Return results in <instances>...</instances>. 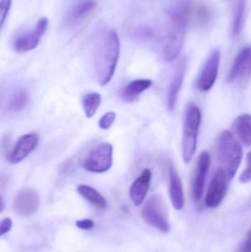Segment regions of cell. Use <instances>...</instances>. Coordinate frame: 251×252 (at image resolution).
Masks as SVG:
<instances>
[{
	"label": "cell",
	"mask_w": 251,
	"mask_h": 252,
	"mask_svg": "<svg viewBox=\"0 0 251 252\" xmlns=\"http://www.w3.org/2000/svg\"><path fill=\"white\" fill-rule=\"evenodd\" d=\"M120 42L116 31L106 32L97 46L96 52V78L101 86L107 85L113 78L119 61Z\"/></svg>",
	"instance_id": "6da1fadb"
},
{
	"label": "cell",
	"mask_w": 251,
	"mask_h": 252,
	"mask_svg": "<svg viewBox=\"0 0 251 252\" xmlns=\"http://www.w3.org/2000/svg\"><path fill=\"white\" fill-rule=\"evenodd\" d=\"M243 156V148L232 133L229 130L223 131L218 138V157L230 180L236 176Z\"/></svg>",
	"instance_id": "7a4b0ae2"
},
{
	"label": "cell",
	"mask_w": 251,
	"mask_h": 252,
	"mask_svg": "<svg viewBox=\"0 0 251 252\" xmlns=\"http://www.w3.org/2000/svg\"><path fill=\"white\" fill-rule=\"evenodd\" d=\"M170 27L164 46V56L168 62L175 60L184 44L188 19L184 13L176 9L170 10Z\"/></svg>",
	"instance_id": "3957f363"
},
{
	"label": "cell",
	"mask_w": 251,
	"mask_h": 252,
	"mask_svg": "<svg viewBox=\"0 0 251 252\" xmlns=\"http://www.w3.org/2000/svg\"><path fill=\"white\" fill-rule=\"evenodd\" d=\"M201 123V112L197 106L187 107L183 133L182 153L184 162L190 163L195 154L197 134Z\"/></svg>",
	"instance_id": "277c9868"
},
{
	"label": "cell",
	"mask_w": 251,
	"mask_h": 252,
	"mask_svg": "<svg viewBox=\"0 0 251 252\" xmlns=\"http://www.w3.org/2000/svg\"><path fill=\"white\" fill-rule=\"evenodd\" d=\"M143 219L153 227L163 233L169 231L166 204L161 195H153L148 198L141 210Z\"/></svg>",
	"instance_id": "5b68a950"
},
{
	"label": "cell",
	"mask_w": 251,
	"mask_h": 252,
	"mask_svg": "<svg viewBox=\"0 0 251 252\" xmlns=\"http://www.w3.org/2000/svg\"><path fill=\"white\" fill-rule=\"evenodd\" d=\"M113 163V146L104 142L94 148L84 161V167L88 172L103 173L112 167Z\"/></svg>",
	"instance_id": "8992f818"
},
{
	"label": "cell",
	"mask_w": 251,
	"mask_h": 252,
	"mask_svg": "<svg viewBox=\"0 0 251 252\" xmlns=\"http://www.w3.org/2000/svg\"><path fill=\"white\" fill-rule=\"evenodd\" d=\"M230 179L222 167L219 169L211 181L205 198V204L208 207L215 208L222 203L226 195Z\"/></svg>",
	"instance_id": "52a82bcc"
},
{
	"label": "cell",
	"mask_w": 251,
	"mask_h": 252,
	"mask_svg": "<svg viewBox=\"0 0 251 252\" xmlns=\"http://www.w3.org/2000/svg\"><path fill=\"white\" fill-rule=\"evenodd\" d=\"M40 205L39 195L32 188H23L15 197L13 209L20 216H29L38 210Z\"/></svg>",
	"instance_id": "ba28073f"
},
{
	"label": "cell",
	"mask_w": 251,
	"mask_h": 252,
	"mask_svg": "<svg viewBox=\"0 0 251 252\" xmlns=\"http://www.w3.org/2000/svg\"><path fill=\"white\" fill-rule=\"evenodd\" d=\"M251 77V47H243L234 59L228 76V82L246 81Z\"/></svg>",
	"instance_id": "9c48e42d"
},
{
	"label": "cell",
	"mask_w": 251,
	"mask_h": 252,
	"mask_svg": "<svg viewBox=\"0 0 251 252\" xmlns=\"http://www.w3.org/2000/svg\"><path fill=\"white\" fill-rule=\"evenodd\" d=\"M221 63V53L215 50L206 61L197 81V87L200 91L207 92L212 89L216 81Z\"/></svg>",
	"instance_id": "30bf717a"
},
{
	"label": "cell",
	"mask_w": 251,
	"mask_h": 252,
	"mask_svg": "<svg viewBox=\"0 0 251 252\" xmlns=\"http://www.w3.org/2000/svg\"><path fill=\"white\" fill-rule=\"evenodd\" d=\"M210 156L207 151H203L199 156L193 182V196L196 201H200L203 196L205 181L210 167Z\"/></svg>",
	"instance_id": "8fae6325"
},
{
	"label": "cell",
	"mask_w": 251,
	"mask_h": 252,
	"mask_svg": "<svg viewBox=\"0 0 251 252\" xmlns=\"http://www.w3.org/2000/svg\"><path fill=\"white\" fill-rule=\"evenodd\" d=\"M38 142L39 136L37 133H29L24 135L16 142L13 151L9 155V161L12 164L20 162L34 151Z\"/></svg>",
	"instance_id": "7c38bea8"
},
{
	"label": "cell",
	"mask_w": 251,
	"mask_h": 252,
	"mask_svg": "<svg viewBox=\"0 0 251 252\" xmlns=\"http://www.w3.org/2000/svg\"><path fill=\"white\" fill-rule=\"evenodd\" d=\"M151 178L152 173L150 169H144L131 185L130 196L134 205H141L144 201L150 188Z\"/></svg>",
	"instance_id": "4fadbf2b"
},
{
	"label": "cell",
	"mask_w": 251,
	"mask_h": 252,
	"mask_svg": "<svg viewBox=\"0 0 251 252\" xmlns=\"http://www.w3.org/2000/svg\"><path fill=\"white\" fill-rule=\"evenodd\" d=\"M169 193L172 206L176 210H181L184 207V194L182 182L178 172L172 164L169 166Z\"/></svg>",
	"instance_id": "5bb4252c"
},
{
	"label": "cell",
	"mask_w": 251,
	"mask_h": 252,
	"mask_svg": "<svg viewBox=\"0 0 251 252\" xmlns=\"http://www.w3.org/2000/svg\"><path fill=\"white\" fill-rule=\"evenodd\" d=\"M94 0H78L71 6L66 16V21L71 25H75L88 17L95 9Z\"/></svg>",
	"instance_id": "9a60e30c"
},
{
	"label": "cell",
	"mask_w": 251,
	"mask_h": 252,
	"mask_svg": "<svg viewBox=\"0 0 251 252\" xmlns=\"http://www.w3.org/2000/svg\"><path fill=\"white\" fill-rule=\"evenodd\" d=\"M186 72L185 62H183L177 66L176 70L172 76L168 88L167 95V104L169 110H172L176 105L178 100V94L182 87L184 75Z\"/></svg>",
	"instance_id": "2e32d148"
},
{
	"label": "cell",
	"mask_w": 251,
	"mask_h": 252,
	"mask_svg": "<svg viewBox=\"0 0 251 252\" xmlns=\"http://www.w3.org/2000/svg\"><path fill=\"white\" fill-rule=\"evenodd\" d=\"M152 83V81L148 79H137L131 81L121 92V98L127 103L134 102L141 93L151 87Z\"/></svg>",
	"instance_id": "e0dca14e"
},
{
	"label": "cell",
	"mask_w": 251,
	"mask_h": 252,
	"mask_svg": "<svg viewBox=\"0 0 251 252\" xmlns=\"http://www.w3.org/2000/svg\"><path fill=\"white\" fill-rule=\"evenodd\" d=\"M43 35L36 30L19 35L13 41V49L17 53H26L36 48Z\"/></svg>",
	"instance_id": "ac0fdd59"
},
{
	"label": "cell",
	"mask_w": 251,
	"mask_h": 252,
	"mask_svg": "<svg viewBox=\"0 0 251 252\" xmlns=\"http://www.w3.org/2000/svg\"><path fill=\"white\" fill-rule=\"evenodd\" d=\"M213 15L210 9L203 3L192 1L189 13V21L192 20L199 26L204 27L212 21Z\"/></svg>",
	"instance_id": "d6986e66"
},
{
	"label": "cell",
	"mask_w": 251,
	"mask_h": 252,
	"mask_svg": "<svg viewBox=\"0 0 251 252\" xmlns=\"http://www.w3.org/2000/svg\"><path fill=\"white\" fill-rule=\"evenodd\" d=\"M234 127L241 142L246 146H251V115H240L236 119Z\"/></svg>",
	"instance_id": "ffe728a7"
},
{
	"label": "cell",
	"mask_w": 251,
	"mask_h": 252,
	"mask_svg": "<svg viewBox=\"0 0 251 252\" xmlns=\"http://www.w3.org/2000/svg\"><path fill=\"white\" fill-rule=\"evenodd\" d=\"M78 192L83 198L86 199L94 207L98 209H105L107 206V201L104 197L92 187L81 185L78 187Z\"/></svg>",
	"instance_id": "44dd1931"
},
{
	"label": "cell",
	"mask_w": 251,
	"mask_h": 252,
	"mask_svg": "<svg viewBox=\"0 0 251 252\" xmlns=\"http://www.w3.org/2000/svg\"><path fill=\"white\" fill-rule=\"evenodd\" d=\"M245 10H246V1L237 0L234 7L232 23H231V35L234 38L238 36L241 32L243 20H244Z\"/></svg>",
	"instance_id": "7402d4cb"
},
{
	"label": "cell",
	"mask_w": 251,
	"mask_h": 252,
	"mask_svg": "<svg viewBox=\"0 0 251 252\" xmlns=\"http://www.w3.org/2000/svg\"><path fill=\"white\" fill-rule=\"evenodd\" d=\"M101 103V97L97 93H88L83 99V107L85 116L88 118H92Z\"/></svg>",
	"instance_id": "603a6c76"
},
{
	"label": "cell",
	"mask_w": 251,
	"mask_h": 252,
	"mask_svg": "<svg viewBox=\"0 0 251 252\" xmlns=\"http://www.w3.org/2000/svg\"><path fill=\"white\" fill-rule=\"evenodd\" d=\"M28 102V93L24 90H17L12 94L9 100V109L13 112H20L26 107Z\"/></svg>",
	"instance_id": "cb8c5ba5"
},
{
	"label": "cell",
	"mask_w": 251,
	"mask_h": 252,
	"mask_svg": "<svg viewBox=\"0 0 251 252\" xmlns=\"http://www.w3.org/2000/svg\"><path fill=\"white\" fill-rule=\"evenodd\" d=\"M115 120H116V113L113 112H108L100 118L98 123L99 127L103 130H107L112 127Z\"/></svg>",
	"instance_id": "d4e9b609"
},
{
	"label": "cell",
	"mask_w": 251,
	"mask_h": 252,
	"mask_svg": "<svg viewBox=\"0 0 251 252\" xmlns=\"http://www.w3.org/2000/svg\"><path fill=\"white\" fill-rule=\"evenodd\" d=\"M12 0H1L0 2V25L2 28L3 25L7 19L9 10L11 7Z\"/></svg>",
	"instance_id": "484cf974"
},
{
	"label": "cell",
	"mask_w": 251,
	"mask_h": 252,
	"mask_svg": "<svg viewBox=\"0 0 251 252\" xmlns=\"http://www.w3.org/2000/svg\"><path fill=\"white\" fill-rule=\"evenodd\" d=\"M240 182L244 184L251 182V151L249 153L246 158V169L240 175Z\"/></svg>",
	"instance_id": "4316f807"
},
{
	"label": "cell",
	"mask_w": 251,
	"mask_h": 252,
	"mask_svg": "<svg viewBox=\"0 0 251 252\" xmlns=\"http://www.w3.org/2000/svg\"><path fill=\"white\" fill-rule=\"evenodd\" d=\"M237 252H251V229L245 237Z\"/></svg>",
	"instance_id": "83f0119b"
},
{
	"label": "cell",
	"mask_w": 251,
	"mask_h": 252,
	"mask_svg": "<svg viewBox=\"0 0 251 252\" xmlns=\"http://www.w3.org/2000/svg\"><path fill=\"white\" fill-rule=\"evenodd\" d=\"M12 220L8 218L3 219L0 223V235L1 236L7 234L10 230L12 227Z\"/></svg>",
	"instance_id": "f1b7e54d"
},
{
	"label": "cell",
	"mask_w": 251,
	"mask_h": 252,
	"mask_svg": "<svg viewBox=\"0 0 251 252\" xmlns=\"http://www.w3.org/2000/svg\"><path fill=\"white\" fill-rule=\"evenodd\" d=\"M76 226L79 229L88 230V229H92L94 227V222L89 219H84V220H78L76 222Z\"/></svg>",
	"instance_id": "f546056e"
}]
</instances>
